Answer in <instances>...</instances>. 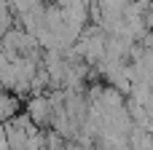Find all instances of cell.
<instances>
[{
  "mask_svg": "<svg viewBox=\"0 0 153 150\" xmlns=\"http://www.w3.org/2000/svg\"><path fill=\"white\" fill-rule=\"evenodd\" d=\"M27 115H30V121L40 129V132H46V129H51V118H54V107H51V99H48V94H30V99H27V110H24Z\"/></svg>",
  "mask_w": 153,
  "mask_h": 150,
  "instance_id": "1",
  "label": "cell"
},
{
  "mask_svg": "<svg viewBox=\"0 0 153 150\" xmlns=\"http://www.w3.org/2000/svg\"><path fill=\"white\" fill-rule=\"evenodd\" d=\"M19 110H22V97H16L13 91L0 89V123L11 121Z\"/></svg>",
  "mask_w": 153,
  "mask_h": 150,
  "instance_id": "2",
  "label": "cell"
},
{
  "mask_svg": "<svg viewBox=\"0 0 153 150\" xmlns=\"http://www.w3.org/2000/svg\"><path fill=\"white\" fill-rule=\"evenodd\" d=\"M124 99H126V97H124L121 91H116L113 86H108V83H105V86H102V94H100V99H97V102H100L105 110H116V107H124Z\"/></svg>",
  "mask_w": 153,
  "mask_h": 150,
  "instance_id": "3",
  "label": "cell"
},
{
  "mask_svg": "<svg viewBox=\"0 0 153 150\" xmlns=\"http://www.w3.org/2000/svg\"><path fill=\"white\" fill-rule=\"evenodd\" d=\"M0 56H3V43H0Z\"/></svg>",
  "mask_w": 153,
  "mask_h": 150,
  "instance_id": "4",
  "label": "cell"
},
{
  "mask_svg": "<svg viewBox=\"0 0 153 150\" xmlns=\"http://www.w3.org/2000/svg\"><path fill=\"white\" fill-rule=\"evenodd\" d=\"M124 3H129V0H124Z\"/></svg>",
  "mask_w": 153,
  "mask_h": 150,
  "instance_id": "5",
  "label": "cell"
}]
</instances>
